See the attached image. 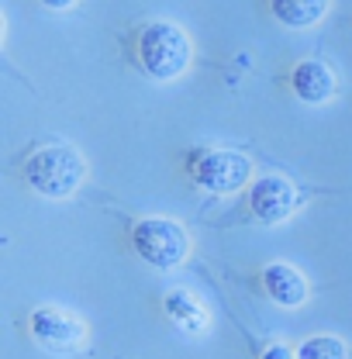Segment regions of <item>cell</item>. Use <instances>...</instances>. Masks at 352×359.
<instances>
[{
  "label": "cell",
  "instance_id": "obj_12",
  "mask_svg": "<svg viewBox=\"0 0 352 359\" xmlns=\"http://www.w3.org/2000/svg\"><path fill=\"white\" fill-rule=\"evenodd\" d=\"M263 359H294V353H290L287 346H269L263 353Z\"/></svg>",
  "mask_w": 352,
  "mask_h": 359
},
{
  "label": "cell",
  "instance_id": "obj_8",
  "mask_svg": "<svg viewBox=\"0 0 352 359\" xmlns=\"http://www.w3.org/2000/svg\"><path fill=\"white\" fill-rule=\"evenodd\" d=\"M290 83L297 90V97L308 100V104H321V100H328L335 93V76L321 62H301L294 69V80Z\"/></svg>",
  "mask_w": 352,
  "mask_h": 359
},
{
  "label": "cell",
  "instance_id": "obj_10",
  "mask_svg": "<svg viewBox=\"0 0 352 359\" xmlns=\"http://www.w3.org/2000/svg\"><path fill=\"white\" fill-rule=\"evenodd\" d=\"M325 11H328V0H273V14L290 28H308L325 18Z\"/></svg>",
  "mask_w": 352,
  "mask_h": 359
},
{
  "label": "cell",
  "instance_id": "obj_5",
  "mask_svg": "<svg viewBox=\"0 0 352 359\" xmlns=\"http://www.w3.org/2000/svg\"><path fill=\"white\" fill-rule=\"evenodd\" d=\"M190 173H194V180H197L204 190L231 194V190H238L245 180L252 177V166H249V159L238 156V152L204 149V152L190 163Z\"/></svg>",
  "mask_w": 352,
  "mask_h": 359
},
{
  "label": "cell",
  "instance_id": "obj_3",
  "mask_svg": "<svg viewBox=\"0 0 352 359\" xmlns=\"http://www.w3.org/2000/svg\"><path fill=\"white\" fill-rule=\"evenodd\" d=\"M135 252L156 269H173L187 259L190 252V238L183 231V224L170 222V218H145L135 224L132 231Z\"/></svg>",
  "mask_w": 352,
  "mask_h": 359
},
{
  "label": "cell",
  "instance_id": "obj_11",
  "mask_svg": "<svg viewBox=\"0 0 352 359\" xmlns=\"http://www.w3.org/2000/svg\"><path fill=\"white\" fill-rule=\"evenodd\" d=\"M297 359H349V349L335 335H314L297 349Z\"/></svg>",
  "mask_w": 352,
  "mask_h": 359
},
{
  "label": "cell",
  "instance_id": "obj_7",
  "mask_svg": "<svg viewBox=\"0 0 352 359\" xmlns=\"http://www.w3.org/2000/svg\"><path fill=\"white\" fill-rule=\"evenodd\" d=\"M263 283H266V294H269L276 304H283V308H301V304L308 301V280L294 266H287V263L266 266Z\"/></svg>",
  "mask_w": 352,
  "mask_h": 359
},
{
  "label": "cell",
  "instance_id": "obj_4",
  "mask_svg": "<svg viewBox=\"0 0 352 359\" xmlns=\"http://www.w3.org/2000/svg\"><path fill=\"white\" fill-rule=\"evenodd\" d=\"M32 335H35V342L42 349L59 353V356H69V353H80L83 349L87 325L76 314L62 311V308H39V311L32 314Z\"/></svg>",
  "mask_w": 352,
  "mask_h": 359
},
{
  "label": "cell",
  "instance_id": "obj_13",
  "mask_svg": "<svg viewBox=\"0 0 352 359\" xmlns=\"http://www.w3.org/2000/svg\"><path fill=\"white\" fill-rule=\"evenodd\" d=\"M45 7H52V11H66V7H73L76 0H42Z\"/></svg>",
  "mask_w": 352,
  "mask_h": 359
},
{
  "label": "cell",
  "instance_id": "obj_1",
  "mask_svg": "<svg viewBox=\"0 0 352 359\" xmlns=\"http://www.w3.org/2000/svg\"><path fill=\"white\" fill-rule=\"evenodd\" d=\"M25 177H28V183L42 197H69L83 183L87 166L76 156V149H69V145H45V149H39L28 159Z\"/></svg>",
  "mask_w": 352,
  "mask_h": 359
},
{
  "label": "cell",
  "instance_id": "obj_6",
  "mask_svg": "<svg viewBox=\"0 0 352 359\" xmlns=\"http://www.w3.org/2000/svg\"><path fill=\"white\" fill-rule=\"evenodd\" d=\"M249 208H252V215L263 224H276L294 215L297 190H294L290 180H283V177H263V180H256L252 190H249Z\"/></svg>",
  "mask_w": 352,
  "mask_h": 359
},
{
  "label": "cell",
  "instance_id": "obj_2",
  "mask_svg": "<svg viewBox=\"0 0 352 359\" xmlns=\"http://www.w3.org/2000/svg\"><path fill=\"white\" fill-rule=\"evenodd\" d=\"M138 59L149 76L176 80L190 66V39L183 28H176L170 21H156L138 35Z\"/></svg>",
  "mask_w": 352,
  "mask_h": 359
},
{
  "label": "cell",
  "instance_id": "obj_9",
  "mask_svg": "<svg viewBox=\"0 0 352 359\" xmlns=\"http://www.w3.org/2000/svg\"><path fill=\"white\" fill-rule=\"evenodd\" d=\"M166 314L173 318L183 332H194V335H197V332L208 328V311H204L201 301H197L194 294H187V290H173V294L166 297Z\"/></svg>",
  "mask_w": 352,
  "mask_h": 359
}]
</instances>
